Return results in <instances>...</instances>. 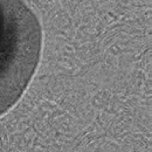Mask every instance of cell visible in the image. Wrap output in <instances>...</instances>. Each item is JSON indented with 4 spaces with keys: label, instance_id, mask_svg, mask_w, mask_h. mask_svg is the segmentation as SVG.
Wrapping results in <instances>:
<instances>
[{
    "label": "cell",
    "instance_id": "6da1fadb",
    "mask_svg": "<svg viewBox=\"0 0 152 152\" xmlns=\"http://www.w3.org/2000/svg\"><path fill=\"white\" fill-rule=\"evenodd\" d=\"M41 27L22 0H0V116L22 96L38 67Z\"/></svg>",
    "mask_w": 152,
    "mask_h": 152
}]
</instances>
